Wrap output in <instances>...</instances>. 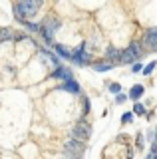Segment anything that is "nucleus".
Masks as SVG:
<instances>
[{"mask_svg":"<svg viewBox=\"0 0 157 159\" xmlns=\"http://www.w3.org/2000/svg\"><path fill=\"white\" fill-rule=\"evenodd\" d=\"M42 8V2L40 0H22V2H16L12 6L14 10V18L18 20V22H28V18L34 16V14L38 12V10Z\"/></svg>","mask_w":157,"mask_h":159,"instance_id":"1","label":"nucleus"},{"mask_svg":"<svg viewBox=\"0 0 157 159\" xmlns=\"http://www.w3.org/2000/svg\"><path fill=\"white\" fill-rule=\"evenodd\" d=\"M92 137V127H90V123L84 121V119H80V121L74 125L72 129V139H76V141H87V139Z\"/></svg>","mask_w":157,"mask_h":159,"instance_id":"2","label":"nucleus"},{"mask_svg":"<svg viewBox=\"0 0 157 159\" xmlns=\"http://www.w3.org/2000/svg\"><path fill=\"white\" fill-rule=\"evenodd\" d=\"M58 28H60V20H56V18L46 20V22L42 24V28H40V32H42L44 40H46L48 44H52V46H54V34H56V30H58Z\"/></svg>","mask_w":157,"mask_h":159,"instance_id":"3","label":"nucleus"},{"mask_svg":"<svg viewBox=\"0 0 157 159\" xmlns=\"http://www.w3.org/2000/svg\"><path fill=\"white\" fill-rule=\"evenodd\" d=\"M72 62L76 64V66H87V64H90V56H87V52H86V44L78 46L72 52Z\"/></svg>","mask_w":157,"mask_h":159,"instance_id":"4","label":"nucleus"},{"mask_svg":"<svg viewBox=\"0 0 157 159\" xmlns=\"http://www.w3.org/2000/svg\"><path fill=\"white\" fill-rule=\"evenodd\" d=\"M64 151H70V153H78V155H84L86 147L82 141H76V139H70V141H66V145H64Z\"/></svg>","mask_w":157,"mask_h":159,"instance_id":"5","label":"nucleus"},{"mask_svg":"<svg viewBox=\"0 0 157 159\" xmlns=\"http://www.w3.org/2000/svg\"><path fill=\"white\" fill-rule=\"evenodd\" d=\"M143 44H145V46H149L151 50H157V28L147 30V34H145V38H143Z\"/></svg>","mask_w":157,"mask_h":159,"instance_id":"6","label":"nucleus"},{"mask_svg":"<svg viewBox=\"0 0 157 159\" xmlns=\"http://www.w3.org/2000/svg\"><path fill=\"white\" fill-rule=\"evenodd\" d=\"M137 60H139V58L135 56V52H133L129 46H127L125 50H121V60H119V64H135Z\"/></svg>","mask_w":157,"mask_h":159,"instance_id":"7","label":"nucleus"},{"mask_svg":"<svg viewBox=\"0 0 157 159\" xmlns=\"http://www.w3.org/2000/svg\"><path fill=\"white\" fill-rule=\"evenodd\" d=\"M105 56H107V62L110 64H119V60H121V50H117V48H107V52H105Z\"/></svg>","mask_w":157,"mask_h":159,"instance_id":"8","label":"nucleus"},{"mask_svg":"<svg viewBox=\"0 0 157 159\" xmlns=\"http://www.w3.org/2000/svg\"><path fill=\"white\" fill-rule=\"evenodd\" d=\"M60 89H66V92H70V93H76V96H80V92H82V89H80V86H78V84L74 82V80H72V82H66L64 86H60Z\"/></svg>","mask_w":157,"mask_h":159,"instance_id":"9","label":"nucleus"},{"mask_svg":"<svg viewBox=\"0 0 157 159\" xmlns=\"http://www.w3.org/2000/svg\"><path fill=\"white\" fill-rule=\"evenodd\" d=\"M143 92H145V88L141 86V84H135V86L129 89V98L131 99H139L141 96H143Z\"/></svg>","mask_w":157,"mask_h":159,"instance_id":"10","label":"nucleus"},{"mask_svg":"<svg viewBox=\"0 0 157 159\" xmlns=\"http://www.w3.org/2000/svg\"><path fill=\"white\" fill-rule=\"evenodd\" d=\"M54 50L58 52V56H60V58H66V60L70 58V60H72V54L68 52V50L64 48V46H60V44H54Z\"/></svg>","mask_w":157,"mask_h":159,"instance_id":"11","label":"nucleus"},{"mask_svg":"<svg viewBox=\"0 0 157 159\" xmlns=\"http://www.w3.org/2000/svg\"><path fill=\"white\" fill-rule=\"evenodd\" d=\"M111 68H114V64H110V62H100V64H94V70H96V72H110Z\"/></svg>","mask_w":157,"mask_h":159,"instance_id":"12","label":"nucleus"},{"mask_svg":"<svg viewBox=\"0 0 157 159\" xmlns=\"http://www.w3.org/2000/svg\"><path fill=\"white\" fill-rule=\"evenodd\" d=\"M12 38H16V36H14V32L10 28H2V30H0V42H4V40H12Z\"/></svg>","mask_w":157,"mask_h":159,"instance_id":"13","label":"nucleus"},{"mask_svg":"<svg viewBox=\"0 0 157 159\" xmlns=\"http://www.w3.org/2000/svg\"><path fill=\"white\" fill-rule=\"evenodd\" d=\"M64 72H66V66H60V68H56L50 74V78H54V80H64Z\"/></svg>","mask_w":157,"mask_h":159,"instance_id":"14","label":"nucleus"},{"mask_svg":"<svg viewBox=\"0 0 157 159\" xmlns=\"http://www.w3.org/2000/svg\"><path fill=\"white\" fill-rule=\"evenodd\" d=\"M129 48L135 52V56H137V58H141V56H143V46H141L139 42H131V44H129Z\"/></svg>","mask_w":157,"mask_h":159,"instance_id":"15","label":"nucleus"},{"mask_svg":"<svg viewBox=\"0 0 157 159\" xmlns=\"http://www.w3.org/2000/svg\"><path fill=\"white\" fill-rule=\"evenodd\" d=\"M24 26H26L28 32H40V24H34V22H24Z\"/></svg>","mask_w":157,"mask_h":159,"instance_id":"16","label":"nucleus"},{"mask_svg":"<svg viewBox=\"0 0 157 159\" xmlns=\"http://www.w3.org/2000/svg\"><path fill=\"white\" fill-rule=\"evenodd\" d=\"M155 66H157V62H149V64H147V66L143 68V74H145V76H149V74L155 70Z\"/></svg>","mask_w":157,"mask_h":159,"instance_id":"17","label":"nucleus"},{"mask_svg":"<svg viewBox=\"0 0 157 159\" xmlns=\"http://www.w3.org/2000/svg\"><path fill=\"white\" fill-rule=\"evenodd\" d=\"M110 92L111 93H117V96H119V93H121V86H119V84H110Z\"/></svg>","mask_w":157,"mask_h":159,"instance_id":"18","label":"nucleus"},{"mask_svg":"<svg viewBox=\"0 0 157 159\" xmlns=\"http://www.w3.org/2000/svg\"><path fill=\"white\" fill-rule=\"evenodd\" d=\"M131 121H133V113L127 111V113H123V116H121V123H131Z\"/></svg>","mask_w":157,"mask_h":159,"instance_id":"19","label":"nucleus"},{"mask_svg":"<svg viewBox=\"0 0 157 159\" xmlns=\"http://www.w3.org/2000/svg\"><path fill=\"white\" fill-rule=\"evenodd\" d=\"M133 113H137V116H143V113H145V107L141 106V103H135V106H133Z\"/></svg>","mask_w":157,"mask_h":159,"instance_id":"20","label":"nucleus"},{"mask_svg":"<svg viewBox=\"0 0 157 159\" xmlns=\"http://www.w3.org/2000/svg\"><path fill=\"white\" fill-rule=\"evenodd\" d=\"M64 157H66V159H84V155H78V153H70V151H64Z\"/></svg>","mask_w":157,"mask_h":159,"instance_id":"21","label":"nucleus"},{"mask_svg":"<svg viewBox=\"0 0 157 159\" xmlns=\"http://www.w3.org/2000/svg\"><path fill=\"white\" fill-rule=\"evenodd\" d=\"M125 99H127V96H125V93H119V96H115V103H123Z\"/></svg>","mask_w":157,"mask_h":159,"instance_id":"22","label":"nucleus"},{"mask_svg":"<svg viewBox=\"0 0 157 159\" xmlns=\"http://www.w3.org/2000/svg\"><path fill=\"white\" fill-rule=\"evenodd\" d=\"M131 70H133V72H143V66H141L139 62H135L133 66H131Z\"/></svg>","mask_w":157,"mask_h":159,"instance_id":"23","label":"nucleus"},{"mask_svg":"<svg viewBox=\"0 0 157 159\" xmlns=\"http://www.w3.org/2000/svg\"><path fill=\"white\" fill-rule=\"evenodd\" d=\"M84 113H90V99L84 98Z\"/></svg>","mask_w":157,"mask_h":159,"instance_id":"24","label":"nucleus"},{"mask_svg":"<svg viewBox=\"0 0 157 159\" xmlns=\"http://www.w3.org/2000/svg\"><path fill=\"white\" fill-rule=\"evenodd\" d=\"M145 159H153V155H151V153H149V155H147V157H145Z\"/></svg>","mask_w":157,"mask_h":159,"instance_id":"25","label":"nucleus"},{"mask_svg":"<svg viewBox=\"0 0 157 159\" xmlns=\"http://www.w3.org/2000/svg\"><path fill=\"white\" fill-rule=\"evenodd\" d=\"M155 141H157V129H155Z\"/></svg>","mask_w":157,"mask_h":159,"instance_id":"26","label":"nucleus"},{"mask_svg":"<svg viewBox=\"0 0 157 159\" xmlns=\"http://www.w3.org/2000/svg\"><path fill=\"white\" fill-rule=\"evenodd\" d=\"M155 143H157V141H155Z\"/></svg>","mask_w":157,"mask_h":159,"instance_id":"27","label":"nucleus"}]
</instances>
